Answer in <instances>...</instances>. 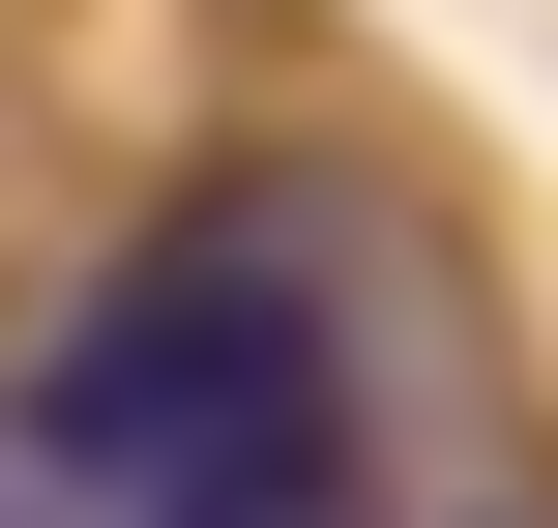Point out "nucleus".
<instances>
[{
	"mask_svg": "<svg viewBox=\"0 0 558 528\" xmlns=\"http://www.w3.org/2000/svg\"><path fill=\"white\" fill-rule=\"evenodd\" d=\"M29 470L88 528H353V294L294 206H177L59 294Z\"/></svg>",
	"mask_w": 558,
	"mask_h": 528,
	"instance_id": "f257e3e1",
	"label": "nucleus"
},
{
	"mask_svg": "<svg viewBox=\"0 0 558 528\" xmlns=\"http://www.w3.org/2000/svg\"><path fill=\"white\" fill-rule=\"evenodd\" d=\"M0 528H59V470H29V412H0Z\"/></svg>",
	"mask_w": 558,
	"mask_h": 528,
	"instance_id": "f03ea898",
	"label": "nucleus"
}]
</instances>
